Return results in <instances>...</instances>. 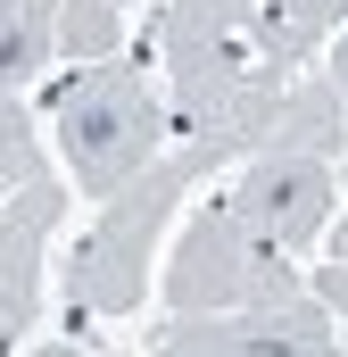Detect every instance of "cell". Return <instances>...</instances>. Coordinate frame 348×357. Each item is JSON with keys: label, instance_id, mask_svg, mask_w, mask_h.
Returning <instances> with one entry per match:
<instances>
[{"label": "cell", "instance_id": "30bf717a", "mask_svg": "<svg viewBox=\"0 0 348 357\" xmlns=\"http://www.w3.org/2000/svg\"><path fill=\"white\" fill-rule=\"evenodd\" d=\"M58 8L67 0H0V91L33 84L58 59Z\"/></svg>", "mask_w": 348, "mask_h": 357}, {"label": "cell", "instance_id": "ba28073f", "mask_svg": "<svg viewBox=\"0 0 348 357\" xmlns=\"http://www.w3.org/2000/svg\"><path fill=\"white\" fill-rule=\"evenodd\" d=\"M348 0H258V59L274 75H299L315 50H324V33H340Z\"/></svg>", "mask_w": 348, "mask_h": 357}, {"label": "cell", "instance_id": "52a82bcc", "mask_svg": "<svg viewBox=\"0 0 348 357\" xmlns=\"http://www.w3.org/2000/svg\"><path fill=\"white\" fill-rule=\"evenodd\" d=\"M67 216V183L42 175V183H17L8 208H0V349L25 341L33 307H42V250Z\"/></svg>", "mask_w": 348, "mask_h": 357}, {"label": "cell", "instance_id": "9c48e42d", "mask_svg": "<svg viewBox=\"0 0 348 357\" xmlns=\"http://www.w3.org/2000/svg\"><path fill=\"white\" fill-rule=\"evenodd\" d=\"M265 150H307V158H332V150H348L340 84H332V75L290 84V91H282V116H274V142H265Z\"/></svg>", "mask_w": 348, "mask_h": 357}, {"label": "cell", "instance_id": "e0dca14e", "mask_svg": "<svg viewBox=\"0 0 348 357\" xmlns=\"http://www.w3.org/2000/svg\"><path fill=\"white\" fill-rule=\"evenodd\" d=\"M116 8H125V0H116Z\"/></svg>", "mask_w": 348, "mask_h": 357}, {"label": "cell", "instance_id": "8fae6325", "mask_svg": "<svg viewBox=\"0 0 348 357\" xmlns=\"http://www.w3.org/2000/svg\"><path fill=\"white\" fill-rule=\"evenodd\" d=\"M116 42H125L116 0H67V8H58V59L100 67V59H116Z\"/></svg>", "mask_w": 348, "mask_h": 357}, {"label": "cell", "instance_id": "ac0fdd59", "mask_svg": "<svg viewBox=\"0 0 348 357\" xmlns=\"http://www.w3.org/2000/svg\"><path fill=\"white\" fill-rule=\"evenodd\" d=\"M0 191H8V183H0Z\"/></svg>", "mask_w": 348, "mask_h": 357}, {"label": "cell", "instance_id": "7c38bea8", "mask_svg": "<svg viewBox=\"0 0 348 357\" xmlns=\"http://www.w3.org/2000/svg\"><path fill=\"white\" fill-rule=\"evenodd\" d=\"M42 142H33V125H25V100L17 91H0V183L17 191V183H42Z\"/></svg>", "mask_w": 348, "mask_h": 357}, {"label": "cell", "instance_id": "5b68a950", "mask_svg": "<svg viewBox=\"0 0 348 357\" xmlns=\"http://www.w3.org/2000/svg\"><path fill=\"white\" fill-rule=\"evenodd\" d=\"M150 357H340V324L324 299H274V307H224V316H166Z\"/></svg>", "mask_w": 348, "mask_h": 357}, {"label": "cell", "instance_id": "4fadbf2b", "mask_svg": "<svg viewBox=\"0 0 348 357\" xmlns=\"http://www.w3.org/2000/svg\"><path fill=\"white\" fill-rule=\"evenodd\" d=\"M315 299H324L332 316H348V258H332V266L315 274Z\"/></svg>", "mask_w": 348, "mask_h": 357}, {"label": "cell", "instance_id": "3957f363", "mask_svg": "<svg viewBox=\"0 0 348 357\" xmlns=\"http://www.w3.org/2000/svg\"><path fill=\"white\" fill-rule=\"evenodd\" d=\"M274 299H299L290 250L258 241L224 199L199 208L166 258V316H224V307H274Z\"/></svg>", "mask_w": 348, "mask_h": 357}, {"label": "cell", "instance_id": "8992f818", "mask_svg": "<svg viewBox=\"0 0 348 357\" xmlns=\"http://www.w3.org/2000/svg\"><path fill=\"white\" fill-rule=\"evenodd\" d=\"M224 208H232L258 241H274V250L299 258V250L332 225V208H340L332 158H307V150H258V158L241 167V183L224 191Z\"/></svg>", "mask_w": 348, "mask_h": 357}, {"label": "cell", "instance_id": "277c9868", "mask_svg": "<svg viewBox=\"0 0 348 357\" xmlns=\"http://www.w3.org/2000/svg\"><path fill=\"white\" fill-rule=\"evenodd\" d=\"M150 50L166 59V133H199V116L258 67V0H174L150 25Z\"/></svg>", "mask_w": 348, "mask_h": 357}, {"label": "cell", "instance_id": "2e32d148", "mask_svg": "<svg viewBox=\"0 0 348 357\" xmlns=\"http://www.w3.org/2000/svg\"><path fill=\"white\" fill-rule=\"evenodd\" d=\"M42 357H84V349H67V341H58V349H42Z\"/></svg>", "mask_w": 348, "mask_h": 357}, {"label": "cell", "instance_id": "5bb4252c", "mask_svg": "<svg viewBox=\"0 0 348 357\" xmlns=\"http://www.w3.org/2000/svg\"><path fill=\"white\" fill-rule=\"evenodd\" d=\"M324 75L340 84V125H348V33H340V42H332V67H324Z\"/></svg>", "mask_w": 348, "mask_h": 357}, {"label": "cell", "instance_id": "7a4b0ae2", "mask_svg": "<svg viewBox=\"0 0 348 357\" xmlns=\"http://www.w3.org/2000/svg\"><path fill=\"white\" fill-rule=\"evenodd\" d=\"M50 116H58V150H67V175L91 199H116L141 167H158V142H166V100L150 91V67L133 50L100 59L84 75L50 91Z\"/></svg>", "mask_w": 348, "mask_h": 357}, {"label": "cell", "instance_id": "6da1fadb", "mask_svg": "<svg viewBox=\"0 0 348 357\" xmlns=\"http://www.w3.org/2000/svg\"><path fill=\"white\" fill-rule=\"evenodd\" d=\"M224 142H182V150H158V167L125 183L116 199H100L91 233L75 241V266H67V316L91 324V316H133L150 274H158V233L166 216L199 191L207 175H224Z\"/></svg>", "mask_w": 348, "mask_h": 357}, {"label": "cell", "instance_id": "9a60e30c", "mask_svg": "<svg viewBox=\"0 0 348 357\" xmlns=\"http://www.w3.org/2000/svg\"><path fill=\"white\" fill-rule=\"evenodd\" d=\"M332 258H348V216H340V225H332Z\"/></svg>", "mask_w": 348, "mask_h": 357}]
</instances>
